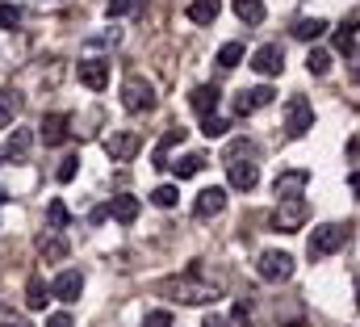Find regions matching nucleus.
<instances>
[{"label": "nucleus", "instance_id": "obj_1", "mask_svg": "<svg viewBox=\"0 0 360 327\" xmlns=\"http://www.w3.org/2000/svg\"><path fill=\"white\" fill-rule=\"evenodd\" d=\"M164 290H168V294H176L180 302H188V307H205V302H218V298H222V285H218V281H201V277H197V269H193L188 277L168 281Z\"/></svg>", "mask_w": 360, "mask_h": 327}, {"label": "nucleus", "instance_id": "obj_2", "mask_svg": "<svg viewBox=\"0 0 360 327\" xmlns=\"http://www.w3.org/2000/svg\"><path fill=\"white\" fill-rule=\"evenodd\" d=\"M122 105H126L130 113H151V109H155V84L147 80L143 72H130V76L122 80Z\"/></svg>", "mask_w": 360, "mask_h": 327}, {"label": "nucleus", "instance_id": "obj_3", "mask_svg": "<svg viewBox=\"0 0 360 327\" xmlns=\"http://www.w3.org/2000/svg\"><path fill=\"white\" fill-rule=\"evenodd\" d=\"M101 147H105V156L113 164H126L143 152V135H139V130H109Z\"/></svg>", "mask_w": 360, "mask_h": 327}, {"label": "nucleus", "instance_id": "obj_4", "mask_svg": "<svg viewBox=\"0 0 360 327\" xmlns=\"http://www.w3.org/2000/svg\"><path fill=\"white\" fill-rule=\"evenodd\" d=\"M306 218H310V202L306 197H281L276 202V214H272L276 231H302Z\"/></svg>", "mask_w": 360, "mask_h": 327}, {"label": "nucleus", "instance_id": "obj_5", "mask_svg": "<svg viewBox=\"0 0 360 327\" xmlns=\"http://www.w3.org/2000/svg\"><path fill=\"white\" fill-rule=\"evenodd\" d=\"M310 126H314L310 101H306V97H289V101H285V135H289V139H302Z\"/></svg>", "mask_w": 360, "mask_h": 327}, {"label": "nucleus", "instance_id": "obj_6", "mask_svg": "<svg viewBox=\"0 0 360 327\" xmlns=\"http://www.w3.org/2000/svg\"><path fill=\"white\" fill-rule=\"evenodd\" d=\"M348 240V231L344 227H335V223H327V227H314L310 231V260H323V256H331V252H340Z\"/></svg>", "mask_w": 360, "mask_h": 327}, {"label": "nucleus", "instance_id": "obj_7", "mask_svg": "<svg viewBox=\"0 0 360 327\" xmlns=\"http://www.w3.org/2000/svg\"><path fill=\"white\" fill-rule=\"evenodd\" d=\"M260 277L264 281H289L293 277V256L289 252H260Z\"/></svg>", "mask_w": 360, "mask_h": 327}, {"label": "nucleus", "instance_id": "obj_8", "mask_svg": "<svg viewBox=\"0 0 360 327\" xmlns=\"http://www.w3.org/2000/svg\"><path fill=\"white\" fill-rule=\"evenodd\" d=\"M222 210H226V189H222V185L201 189L197 202H193V218H214V214H222Z\"/></svg>", "mask_w": 360, "mask_h": 327}, {"label": "nucleus", "instance_id": "obj_9", "mask_svg": "<svg viewBox=\"0 0 360 327\" xmlns=\"http://www.w3.org/2000/svg\"><path fill=\"white\" fill-rule=\"evenodd\" d=\"M76 80L92 88V92H105L109 88V63L105 59H84V63H76Z\"/></svg>", "mask_w": 360, "mask_h": 327}, {"label": "nucleus", "instance_id": "obj_10", "mask_svg": "<svg viewBox=\"0 0 360 327\" xmlns=\"http://www.w3.org/2000/svg\"><path fill=\"white\" fill-rule=\"evenodd\" d=\"M272 101H276V92H272L269 84L248 88V92H239V97H235V113H239V118H252L256 109H264V105H272Z\"/></svg>", "mask_w": 360, "mask_h": 327}, {"label": "nucleus", "instance_id": "obj_11", "mask_svg": "<svg viewBox=\"0 0 360 327\" xmlns=\"http://www.w3.org/2000/svg\"><path fill=\"white\" fill-rule=\"evenodd\" d=\"M310 185V172L306 168H289V172H281L276 176V185H272V193H276V202L281 197H302V189Z\"/></svg>", "mask_w": 360, "mask_h": 327}, {"label": "nucleus", "instance_id": "obj_12", "mask_svg": "<svg viewBox=\"0 0 360 327\" xmlns=\"http://www.w3.org/2000/svg\"><path fill=\"white\" fill-rule=\"evenodd\" d=\"M80 290H84V273L63 269V273L55 277V285H51V298H59V302H76V298H80Z\"/></svg>", "mask_w": 360, "mask_h": 327}, {"label": "nucleus", "instance_id": "obj_13", "mask_svg": "<svg viewBox=\"0 0 360 327\" xmlns=\"http://www.w3.org/2000/svg\"><path fill=\"white\" fill-rule=\"evenodd\" d=\"M252 68H256L260 76H281V68H285V51H281L276 42H264V47L252 55Z\"/></svg>", "mask_w": 360, "mask_h": 327}, {"label": "nucleus", "instance_id": "obj_14", "mask_svg": "<svg viewBox=\"0 0 360 327\" xmlns=\"http://www.w3.org/2000/svg\"><path fill=\"white\" fill-rule=\"evenodd\" d=\"M226 180H231V189H256V180H260V168L252 160H231L226 164Z\"/></svg>", "mask_w": 360, "mask_h": 327}, {"label": "nucleus", "instance_id": "obj_15", "mask_svg": "<svg viewBox=\"0 0 360 327\" xmlns=\"http://www.w3.org/2000/svg\"><path fill=\"white\" fill-rule=\"evenodd\" d=\"M68 126H72L68 113H46L42 126H38V130H42V143H46V147H63V143H68Z\"/></svg>", "mask_w": 360, "mask_h": 327}, {"label": "nucleus", "instance_id": "obj_16", "mask_svg": "<svg viewBox=\"0 0 360 327\" xmlns=\"http://www.w3.org/2000/svg\"><path fill=\"white\" fill-rule=\"evenodd\" d=\"M218 101H222V92H218V84H197L193 88V97H188V105L201 113V118H210V113H218Z\"/></svg>", "mask_w": 360, "mask_h": 327}, {"label": "nucleus", "instance_id": "obj_17", "mask_svg": "<svg viewBox=\"0 0 360 327\" xmlns=\"http://www.w3.org/2000/svg\"><path fill=\"white\" fill-rule=\"evenodd\" d=\"M30 147H34V130L17 126V130L8 135V143H4L0 152H4V160H25V156H30Z\"/></svg>", "mask_w": 360, "mask_h": 327}, {"label": "nucleus", "instance_id": "obj_18", "mask_svg": "<svg viewBox=\"0 0 360 327\" xmlns=\"http://www.w3.org/2000/svg\"><path fill=\"white\" fill-rule=\"evenodd\" d=\"M218 13H222V0H193L188 4V21L193 25H214Z\"/></svg>", "mask_w": 360, "mask_h": 327}, {"label": "nucleus", "instance_id": "obj_19", "mask_svg": "<svg viewBox=\"0 0 360 327\" xmlns=\"http://www.w3.org/2000/svg\"><path fill=\"white\" fill-rule=\"evenodd\" d=\"M46 302H51V285H46V281L34 273V277L25 281V307H30V311H42Z\"/></svg>", "mask_w": 360, "mask_h": 327}, {"label": "nucleus", "instance_id": "obj_20", "mask_svg": "<svg viewBox=\"0 0 360 327\" xmlns=\"http://www.w3.org/2000/svg\"><path fill=\"white\" fill-rule=\"evenodd\" d=\"M327 34V21L323 17H302V21H293V38H302V42H314V38H323Z\"/></svg>", "mask_w": 360, "mask_h": 327}, {"label": "nucleus", "instance_id": "obj_21", "mask_svg": "<svg viewBox=\"0 0 360 327\" xmlns=\"http://www.w3.org/2000/svg\"><path fill=\"white\" fill-rule=\"evenodd\" d=\"M109 214H113L117 223H134V218H139V197H130V193L113 197V202H109Z\"/></svg>", "mask_w": 360, "mask_h": 327}, {"label": "nucleus", "instance_id": "obj_22", "mask_svg": "<svg viewBox=\"0 0 360 327\" xmlns=\"http://www.w3.org/2000/svg\"><path fill=\"white\" fill-rule=\"evenodd\" d=\"M42 260H51V264H59V260H68V252H72V244H68V235H46L42 240Z\"/></svg>", "mask_w": 360, "mask_h": 327}, {"label": "nucleus", "instance_id": "obj_23", "mask_svg": "<svg viewBox=\"0 0 360 327\" xmlns=\"http://www.w3.org/2000/svg\"><path fill=\"white\" fill-rule=\"evenodd\" d=\"M235 17H239L243 25H260V21H264V4H260V0H235Z\"/></svg>", "mask_w": 360, "mask_h": 327}, {"label": "nucleus", "instance_id": "obj_24", "mask_svg": "<svg viewBox=\"0 0 360 327\" xmlns=\"http://www.w3.org/2000/svg\"><path fill=\"white\" fill-rule=\"evenodd\" d=\"M176 143H184V130H180V126H172V130L164 135V143L155 147V156H151V160H155V168H168V147H176Z\"/></svg>", "mask_w": 360, "mask_h": 327}, {"label": "nucleus", "instance_id": "obj_25", "mask_svg": "<svg viewBox=\"0 0 360 327\" xmlns=\"http://www.w3.org/2000/svg\"><path fill=\"white\" fill-rule=\"evenodd\" d=\"M17 113H21V97H17V92H0V130H4Z\"/></svg>", "mask_w": 360, "mask_h": 327}, {"label": "nucleus", "instance_id": "obj_26", "mask_svg": "<svg viewBox=\"0 0 360 327\" xmlns=\"http://www.w3.org/2000/svg\"><path fill=\"white\" fill-rule=\"evenodd\" d=\"M214 63H218V68H239V63H243V42H226Z\"/></svg>", "mask_w": 360, "mask_h": 327}, {"label": "nucleus", "instance_id": "obj_27", "mask_svg": "<svg viewBox=\"0 0 360 327\" xmlns=\"http://www.w3.org/2000/svg\"><path fill=\"white\" fill-rule=\"evenodd\" d=\"M306 72L310 76H327L331 72V51H310L306 55Z\"/></svg>", "mask_w": 360, "mask_h": 327}, {"label": "nucleus", "instance_id": "obj_28", "mask_svg": "<svg viewBox=\"0 0 360 327\" xmlns=\"http://www.w3.org/2000/svg\"><path fill=\"white\" fill-rule=\"evenodd\" d=\"M168 168H176V180H188V176H197V172L205 168V160H201V156H184V160L168 164Z\"/></svg>", "mask_w": 360, "mask_h": 327}, {"label": "nucleus", "instance_id": "obj_29", "mask_svg": "<svg viewBox=\"0 0 360 327\" xmlns=\"http://www.w3.org/2000/svg\"><path fill=\"white\" fill-rule=\"evenodd\" d=\"M226 130H231V122H226V118H218V113L201 118V135H205V139H222Z\"/></svg>", "mask_w": 360, "mask_h": 327}, {"label": "nucleus", "instance_id": "obj_30", "mask_svg": "<svg viewBox=\"0 0 360 327\" xmlns=\"http://www.w3.org/2000/svg\"><path fill=\"white\" fill-rule=\"evenodd\" d=\"M46 223H51V231H63V227L72 223L68 206H63V202H51V206H46Z\"/></svg>", "mask_w": 360, "mask_h": 327}, {"label": "nucleus", "instance_id": "obj_31", "mask_svg": "<svg viewBox=\"0 0 360 327\" xmlns=\"http://www.w3.org/2000/svg\"><path fill=\"white\" fill-rule=\"evenodd\" d=\"M176 185H160V189H155V193H151V202H155V206H160V210H172V206H176Z\"/></svg>", "mask_w": 360, "mask_h": 327}, {"label": "nucleus", "instance_id": "obj_32", "mask_svg": "<svg viewBox=\"0 0 360 327\" xmlns=\"http://www.w3.org/2000/svg\"><path fill=\"white\" fill-rule=\"evenodd\" d=\"M17 25H21V8L4 0V4H0V30H17Z\"/></svg>", "mask_w": 360, "mask_h": 327}, {"label": "nucleus", "instance_id": "obj_33", "mask_svg": "<svg viewBox=\"0 0 360 327\" xmlns=\"http://www.w3.org/2000/svg\"><path fill=\"white\" fill-rule=\"evenodd\" d=\"M76 172H80V156H68V160L59 164L55 176H59V185H68V180H76Z\"/></svg>", "mask_w": 360, "mask_h": 327}, {"label": "nucleus", "instance_id": "obj_34", "mask_svg": "<svg viewBox=\"0 0 360 327\" xmlns=\"http://www.w3.org/2000/svg\"><path fill=\"white\" fill-rule=\"evenodd\" d=\"M139 4H143V0H109V8H105V13H109V17H126V13H134Z\"/></svg>", "mask_w": 360, "mask_h": 327}, {"label": "nucleus", "instance_id": "obj_35", "mask_svg": "<svg viewBox=\"0 0 360 327\" xmlns=\"http://www.w3.org/2000/svg\"><path fill=\"white\" fill-rule=\"evenodd\" d=\"M143 327H172V315L168 311H151V315H143Z\"/></svg>", "mask_w": 360, "mask_h": 327}, {"label": "nucleus", "instance_id": "obj_36", "mask_svg": "<svg viewBox=\"0 0 360 327\" xmlns=\"http://www.w3.org/2000/svg\"><path fill=\"white\" fill-rule=\"evenodd\" d=\"M252 152H256L252 143H231V147H226V160H243V156H252Z\"/></svg>", "mask_w": 360, "mask_h": 327}, {"label": "nucleus", "instance_id": "obj_37", "mask_svg": "<svg viewBox=\"0 0 360 327\" xmlns=\"http://www.w3.org/2000/svg\"><path fill=\"white\" fill-rule=\"evenodd\" d=\"M46 327H72V315H68V311H55V315L46 319Z\"/></svg>", "mask_w": 360, "mask_h": 327}, {"label": "nucleus", "instance_id": "obj_38", "mask_svg": "<svg viewBox=\"0 0 360 327\" xmlns=\"http://www.w3.org/2000/svg\"><path fill=\"white\" fill-rule=\"evenodd\" d=\"M201 327H231V323H226L222 315H210V319H205V323H201Z\"/></svg>", "mask_w": 360, "mask_h": 327}, {"label": "nucleus", "instance_id": "obj_39", "mask_svg": "<svg viewBox=\"0 0 360 327\" xmlns=\"http://www.w3.org/2000/svg\"><path fill=\"white\" fill-rule=\"evenodd\" d=\"M348 185H352V193L360 197V172H352V176H348Z\"/></svg>", "mask_w": 360, "mask_h": 327}, {"label": "nucleus", "instance_id": "obj_40", "mask_svg": "<svg viewBox=\"0 0 360 327\" xmlns=\"http://www.w3.org/2000/svg\"><path fill=\"white\" fill-rule=\"evenodd\" d=\"M0 327H30V323H25V319H4Z\"/></svg>", "mask_w": 360, "mask_h": 327}, {"label": "nucleus", "instance_id": "obj_41", "mask_svg": "<svg viewBox=\"0 0 360 327\" xmlns=\"http://www.w3.org/2000/svg\"><path fill=\"white\" fill-rule=\"evenodd\" d=\"M356 311H360V290H356Z\"/></svg>", "mask_w": 360, "mask_h": 327}, {"label": "nucleus", "instance_id": "obj_42", "mask_svg": "<svg viewBox=\"0 0 360 327\" xmlns=\"http://www.w3.org/2000/svg\"><path fill=\"white\" fill-rule=\"evenodd\" d=\"M0 202H8V193H0Z\"/></svg>", "mask_w": 360, "mask_h": 327}, {"label": "nucleus", "instance_id": "obj_43", "mask_svg": "<svg viewBox=\"0 0 360 327\" xmlns=\"http://www.w3.org/2000/svg\"><path fill=\"white\" fill-rule=\"evenodd\" d=\"M0 168H4V152H0Z\"/></svg>", "mask_w": 360, "mask_h": 327}]
</instances>
